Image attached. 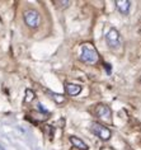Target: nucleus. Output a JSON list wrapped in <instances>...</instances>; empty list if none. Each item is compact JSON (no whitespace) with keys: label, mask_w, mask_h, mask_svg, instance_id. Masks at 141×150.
Masks as SVG:
<instances>
[{"label":"nucleus","mask_w":141,"mask_h":150,"mask_svg":"<svg viewBox=\"0 0 141 150\" xmlns=\"http://www.w3.org/2000/svg\"><path fill=\"white\" fill-rule=\"evenodd\" d=\"M52 98L55 99V100H56V102L57 103H62V102H64V97H62V96H60V94H56V93H54V94H52Z\"/></svg>","instance_id":"nucleus-10"},{"label":"nucleus","mask_w":141,"mask_h":150,"mask_svg":"<svg viewBox=\"0 0 141 150\" xmlns=\"http://www.w3.org/2000/svg\"><path fill=\"white\" fill-rule=\"evenodd\" d=\"M23 17H24L25 24H27L28 27H31V28L38 27V24H39V14H38V12H36V10H33V9L25 10Z\"/></svg>","instance_id":"nucleus-2"},{"label":"nucleus","mask_w":141,"mask_h":150,"mask_svg":"<svg viewBox=\"0 0 141 150\" xmlns=\"http://www.w3.org/2000/svg\"><path fill=\"white\" fill-rule=\"evenodd\" d=\"M106 69H107V73H108V74H111V65H109V64H106Z\"/></svg>","instance_id":"nucleus-13"},{"label":"nucleus","mask_w":141,"mask_h":150,"mask_svg":"<svg viewBox=\"0 0 141 150\" xmlns=\"http://www.w3.org/2000/svg\"><path fill=\"white\" fill-rule=\"evenodd\" d=\"M37 107H38V110H39L41 112H44V113H47V110H46V108H43V106H42L41 103L37 104Z\"/></svg>","instance_id":"nucleus-12"},{"label":"nucleus","mask_w":141,"mask_h":150,"mask_svg":"<svg viewBox=\"0 0 141 150\" xmlns=\"http://www.w3.org/2000/svg\"><path fill=\"white\" fill-rule=\"evenodd\" d=\"M70 141H71V144L75 146V148H78V149H80V150H88V145L85 144L83 140H80L79 137L71 136V137H70Z\"/></svg>","instance_id":"nucleus-8"},{"label":"nucleus","mask_w":141,"mask_h":150,"mask_svg":"<svg viewBox=\"0 0 141 150\" xmlns=\"http://www.w3.org/2000/svg\"><path fill=\"white\" fill-rule=\"evenodd\" d=\"M65 89L69 96H78L81 92V87L78 84H66Z\"/></svg>","instance_id":"nucleus-7"},{"label":"nucleus","mask_w":141,"mask_h":150,"mask_svg":"<svg viewBox=\"0 0 141 150\" xmlns=\"http://www.w3.org/2000/svg\"><path fill=\"white\" fill-rule=\"evenodd\" d=\"M35 99V93H33L31 89H27L25 91V98H24V102H32Z\"/></svg>","instance_id":"nucleus-9"},{"label":"nucleus","mask_w":141,"mask_h":150,"mask_svg":"<svg viewBox=\"0 0 141 150\" xmlns=\"http://www.w3.org/2000/svg\"><path fill=\"white\" fill-rule=\"evenodd\" d=\"M106 41H107V43H108V46H109V47H112V48L120 47V46H121V43H122L120 33H118L114 28L109 29V32L106 35Z\"/></svg>","instance_id":"nucleus-3"},{"label":"nucleus","mask_w":141,"mask_h":150,"mask_svg":"<svg viewBox=\"0 0 141 150\" xmlns=\"http://www.w3.org/2000/svg\"><path fill=\"white\" fill-rule=\"evenodd\" d=\"M55 4H60V6H64V8H66V6L70 4V1H55Z\"/></svg>","instance_id":"nucleus-11"},{"label":"nucleus","mask_w":141,"mask_h":150,"mask_svg":"<svg viewBox=\"0 0 141 150\" xmlns=\"http://www.w3.org/2000/svg\"><path fill=\"white\" fill-rule=\"evenodd\" d=\"M92 131L94 132L99 139H102V140H108V139L111 137V131L107 129L106 126H103L101 125V123H98V122H94V123H92Z\"/></svg>","instance_id":"nucleus-4"},{"label":"nucleus","mask_w":141,"mask_h":150,"mask_svg":"<svg viewBox=\"0 0 141 150\" xmlns=\"http://www.w3.org/2000/svg\"><path fill=\"white\" fill-rule=\"evenodd\" d=\"M80 59L84 62L89 64V65H94L99 61V55L97 48L93 46L92 43H84L81 46V54H80Z\"/></svg>","instance_id":"nucleus-1"},{"label":"nucleus","mask_w":141,"mask_h":150,"mask_svg":"<svg viewBox=\"0 0 141 150\" xmlns=\"http://www.w3.org/2000/svg\"><path fill=\"white\" fill-rule=\"evenodd\" d=\"M130 4L131 3L128 0H117L116 1V8L120 10V13L122 14H127L130 10Z\"/></svg>","instance_id":"nucleus-6"},{"label":"nucleus","mask_w":141,"mask_h":150,"mask_svg":"<svg viewBox=\"0 0 141 150\" xmlns=\"http://www.w3.org/2000/svg\"><path fill=\"white\" fill-rule=\"evenodd\" d=\"M95 113L99 118L102 120H107V121H111V116H112V112H111L109 107L107 106H103V104H99L95 110Z\"/></svg>","instance_id":"nucleus-5"}]
</instances>
